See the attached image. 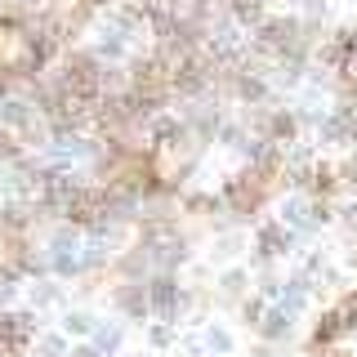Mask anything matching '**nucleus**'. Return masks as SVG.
<instances>
[{
    "label": "nucleus",
    "instance_id": "obj_11",
    "mask_svg": "<svg viewBox=\"0 0 357 357\" xmlns=\"http://www.w3.org/2000/svg\"><path fill=\"white\" fill-rule=\"evenodd\" d=\"M31 308H63V286L54 282V277H36V286H31Z\"/></svg>",
    "mask_w": 357,
    "mask_h": 357
},
{
    "label": "nucleus",
    "instance_id": "obj_4",
    "mask_svg": "<svg viewBox=\"0 0 357 357\" xmlns=\"http://www.w3.org/2000/svg\"><path fill=\"white\" fill-rule=\"evenodd\" d=\"M112 304L126 312L130 321H148V317H152V308H148V290H143V282H116V290H112Z\"/></svg>",
    "mask_w": 357,
    "mask_h": 357
},
{
    "label": "nucleus",
    "instance_id": "obj_15",
    "mask_svg": "<svg viewBox=\"0 0 357 357\" xmlns=\"http://www.w3.org/2000/svg\"><path fill=\"white\" fill-rule=\"evenodd\" d=\"M148 344H152V349H170V344H174V326H170V321L148 326Z\"/></svg>",
    "mask_w": 357,
    "mask_h": 357
},
{
    "label": "nucleus",
    "instance_id": "obj_12",
    "mask_svg": "<svg viewBox=\"0 0 357 357\" xmlns=\"http://www.w3.org/2000/svg\"><path fill=\"white\" fill-rule=\"evenodd\" d=\"M36 357H67V335L63 331L36 335Z\"/></svg>",
    "mask_w": 357,
    "mask_h": 357
},
{
    "label": "nucleus",
    "instance_id": "obj_5",
    "mask_svg": "<svg viewBox=\"0 0 357 357\" xmlns=\"http://www.w3.org/2000/svg\"><path fill=\"white\" fill-rule=\"evenodd\" d=\"M273 219L286 223V228H295L299 237H312V232H308V192L282 197V201H277V215H273Z\"/></svg>",
    "mask_w": 357,
    "mask_h": 357
},
{
    "label": "nucleus",
    "instance_id": "obj_9",
    "mask_svg": "<svg viewBox=\"0 0 357 357\" xmlns=\"http://www.w3.org/2000/svg\"><path fill=\"white\" fill-rule=\"evenodd\" d=\"M94 326H98V317L94 312H85V308H63V335L67 340H89V335H94Z\"/></svg>",
    "mask_w": 357,
    "mask_h": 357
},
{
    "label": "nucleus",
    "instance_id": "obj_1",
    "mask_svg": "<svg viewBox=\"0 0 357 357\" xmlns=\"http://www.w3.org/2000/svg\"><path fill=\"white\" fill-rule=\"evenodd\" d=\"M143 290H148V308H152L161 321H170V326H178L183 308L192 304V295L178 286V273H152L148 282H143Z\"/></svg>",
    "mask_w": 357,
    "mask_h": 357
},
{
    "label": "nucleus",
    "instance_id": "obj_8",
    "mask_svg": "<svg viewBox=\"0 0 357 357\" xmlns=\"http://www.w3.org/2000/svg\"><path fill=\"white\" fill-rule=\"evenodd\" d=\"M89 344H94L98 357H116L121 344H126V326H121V321H98L94 335H89Z\"/></svg>",
    "mask_w": 357,
    "mask_h": 357
},
{
    "label": "nucleus",
    "instance_id": "obj_17",
    "mask_svg": "<svg viewBox=\"0 0 357 357\" xmlns=\"http://www.w3.org/2000/svg\"><path fill=\"white\" fill-rule=\"evenodd\" d=\"M67 357H98V353H94V344L85 340V344H76V349H67Z\"/></svg>",
    "mask_w": 357,
    "mask_h": 357
},
{
    "label": "nucleus",
    "instance_id": "obj_7",
    "mask_svg": "<svg viewBox=\"0 0 357 357\" xmlns=\"http://www.w3.org/2000/svg\"><path fill=\"white\" fill-rule=\"evenodd\" d=\"M308 299H312V277H308V273H295L290 282H282V295H277V304L290 308V312H299V308H308Z\"/></svg>",
    "mask_w": 357,
    "mask_h": 357
},
{
    "label": "nucleus",
    "instance_id": "obj_6",
    "mask_svg": "<svg viewBox=\"0 0 357 357\" xmlns=\"http://www.w3.org/2000/svg\"><path fill=\"white\" fill-rule=\"evenodd\" d=\"M215 286H219V299H228V304H241L245 290H250V264H228V268L215 277Z\"/></svg>",
    "mask_w": 357,
    "mask_h": 357
},
{
    "label": "nucleus",
    "instance_id": "obj_10",
    "mask_svg": "<svg viewBox=\"0 0 357 357\" xmlns=\"http://www.w3.org/2000/svg\"><path fill=\"white\" fill-rule=\"evenodd\" d=\"M201 344H206V353H215V357H228L232 349H237V335H232L223 321H210L206 335H201Z\"/></svg>",
    "mask_w": 357,
    "mask_h": 357
},
{
    "label": "nucleus",
    "instance_id": "obj_3",
    "mask_svg": "<svg viewBox=\"0 0 357 357\" xmlns=\"http://www.w3.org/2000/svg\"><path fill=\"white\" fill-rule=\"evenodd\" d=\"M255 331H259V340H264V344H286L290 335H295V312L282 308V304H268Z\"/></svg>",
    "mask_w": 357,
    "mask_h": 357
},
{
    "label": "nucleus",
    "instance_id": "obj_14",
    "mask_svg": "<svg viewBox=\"0 0 357 357\" xmlns=\"http://www.w3.org/2000/svg\"><path fill=\"white\" fill-rule=\"evenodd\" d=\"M264 308H268V299H264V295H255V299L245 295V299H241V321H245V326H259Z\"/></svg>",
    "mask_w": 357,
    "mask_h": 357
},
{
    "label": "nucleus",
    "instance_id": "obj_13",
    "mask_svg": "<svg viewBox=\"0 0 357 357\" xmlns=\"http://www.w3.org/2000/svg\"><path fill=\"white\" fill-rule=\"evenodd\" d=\"M290 5V14H299V18H321L326 22V14H331V0H286Z\"/></svg>",
    "mask_w": 357,
    "mask_h": 357
},
{
    "label": "nucleus",
    "instance_id": "obj_16",
    "mask_svg": "<svg viewBox=\"0 0 357 357\" xmlns=\"http://www.w3.org/2000/svg\"><path fill=\"white\" fill-rule=\"evenodd\" d=\"M215 255H219V259H237V255H241V237H219Z\"/></svg>",
    "mask_w": 357,
    "mask_h": 357
},
{
    "label": "nucleus",
    "instance_id": "obj_2",
    "mask_svg": "<svg viewBox=\"0 0 357 357\" xmlns=\"http://www.w3.org/2000/svg\"><path fill=\"white\" fill-rule=\"evenodd\" d=\"M299 232L286 228V223L277 219H264L259 228H255V268H273V259H286V255H299Z\"/></svg>",
    "mask_w": 357,
    "mask_h": 357
}]
</instances>
